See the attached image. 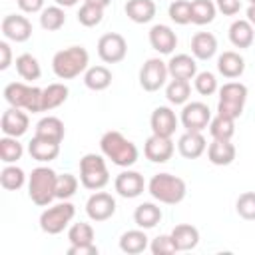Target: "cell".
Segmentation results:
<instances>
[{
    "label": "cell",
    "mask_w": 255,
    "mask_h": 255,
    "mask_svg": "<svg viewBox=\"0 0 255 255\" xmlns=\"http://www.w3.org/2000/svg\"><path fill=\"white\" fill-rule=\"evenodd\" d=\"M100 149H102L104 157H108L118 167H131L139 157L135 143L129 141L124 133H120L116 129H110L102 135Z\"/></svg>",
    "instance_id": "1"
},
{
    "label": "cell",
    "mask_w": 255,
    "mask_h": 255,
    "mask_svg": "<svg viewBox=\"0 0 255 255\" xmlns=\"http://www.w3.org/2000/svg\"><path fill=\"white\" fill-rule=\"evenodd\" d=\"M90 54L84 46H70L54 54L52 58V70L56 78L60 80H74L80 74H84L90 66Z\"/></svg>",
    "instance_id": "2"
},
{
    "label": "cell",
    "mask_w": 255,
    "mask_h": 255,
    "mask_svg": "<svg viewBox=\"0 0 255 255\" xmlns=\"http://www.w3.org/2000/svg\"><path fill=\"white\" fill-rule=\"evenodd\" d=\"M149 195L165 205H177L187 195V185L181 177L171 173H155L147 183Z\"/></svg>",
    "instance_id": "3"
},
{
    "label": "cell",
    "mask_w": 255,
    "mask_h": 255,
    "mask_svg": "<svg viewBox=\"0 0 255 255\" xmlns=\"http://www.w3.org/2000/svg\"><path fill=\"white\" fill-rule=\"evenodd\" d=\"M56 179H58V173L52 167L40 165L32 169V173L28 175V195L32 203L40 207L50 205L52 199H56Z\"/></svg>",
    "instance_id": "4"
},
{
    "label": "cell",
    "mask_w": 255,
    "mask_h": 255,
    "mask_svg": "<svg viewBox=\"0 0 255 255\" xmlns=\"http://www.w3.org/2000/svg\"><path fill=\"white\" fill-rule=\"evenodd\" d=\"M80 183L90 189L98 191L110 183V171L104 159V153H86L80 159Z\"/></svg>",
    "instance_id": "5"
},
{
    "label": "cell",
    "mask_w": 255,
    "mask_h": 255,
    "mask_svg": "<svg viewBox=\"0 0 255 255\" xmlns=\"http://www.w3.org/2000/svg\"><path fill=\"white\" fill-rule=\"evenodd\" d=\"M4 100L12 108H20L32 114L42 112V90L36 86H28L24 82H10L4 88Z\"/></svg>",
    "instance_id": "6"
},
{
    "label": "cell",
    "mask_w": 255,
    "mask_h": 255,
    "mask_svg": "<svg viewBox=\"0 0 255 255\" xmlns=\"http://www.w3.org/2000/svg\"><path fill=\"white\" fill-rule=\"evenodd\" d=\"M245 102H247V86L241 82H227L219 88L217 114L237 120L243 114Z\"/></svg>",
    "instance_id": "7"
},
{
    "label": "cell",
    "mask_w": 255,
    "mask_h": 255,
    "mask_svg": "<svg viewBox=\"0 0 255 255\" xmlns=\"http://www.w3.org/2000/svg\"><path fill=\"white\" fill-rule=\"evenodd\" d=\"M74 215H76V207L68 199H64L62 203L52 205L40 213V229L48 235H58L70 225Z\"/></svg>",
    "instance_id": "8"
},
{
    "label": "cell",
    "mask_w": 255,
    "mask_h": 255,
    "mask_svg": "<svg viewBox=\"0 0 255 255\" xmlns=\"http://www.w3.org/2000/svg\"><path fill=\"white\" fill-rule=\"evenodd\" d=\"M169 72H167V62L159 58H147L143 66L139 68V86L145 92H157L159 88L165 86Z\"/></svg>",
    "instance_id": "9"
},
{
    "label": "cell",
    "mask_w": 255,
    "mask_h": 255,
    "mask_svg": "<svg viewBox=\"0 0 255 255\" xmlns=\"http://www.w3.org/2000/svg\"><path fill=\"white\" fill-rule=\"evenodd\" d=\"M98 56L106 64H118L128 56V42L118 32H108L98 40Z\"/></svg>",
    "instance_id": "10"
},
{
    "label": "cell",
    "mask_w": 255,
    "mask_h": 255,
    "mask_svg": "<svg viewBox=\"0 0 255 255\" xmlns=\"http://www.w3.org/2000/svg\"><path fill=\"white\" fill-rule=\"evenodd\" d=\"M179 122L185 128V131H203L205 128H209L211 112L203 102H187L183 104Z\"/></svg>",
    "instance_id": "11"
},
{
    "label": "cell",
    "mask_w": 255,
    "mask_h": 255,
    "mask_svg": "<svg viewBox=\"0 0 255 255\" xmlns=\"http://www.w3.org/2000/svg\"><path fill=\"white\" fill-rule=\"evenodd\" d=\"M86 213L92 221L96 223H102V221H108L114 213H116V199L112 197V193H106V191H94L88 201H86Z\"/></svg>",
    "instance_id": "12"
},
{
    "label": "cell",
    "mask_w": 255,
    "mask_h": 255,
    "mask_svg": "<svg viewBox=\"0 0 255 255\" xmlns=\"http://www.w3.org/2000/svg\"><path fill=\"white\" fill-rule=\"evenodd\" d=\"M0 30L6 40L12 42H26L32 36V22L22 14H8L2 18Z\"/></svg>",
    "instance_id": "13"
},
{
    "label": "cell",
    "mask_w": 255,
    "mask_h": 255,
    "mask_svg": "<svg viewBox=\"0 0 255 255\" xmlns=\"http://www.w3.org/2000/svg\"><path fill=\"white\" fill-rule=\"evenodd\" d=\"M175 151V145L171 141V137H165V135H157V133H151L145 143H143V155L153 161V163H165L171 159Z\"/></svg>",
    "instance_id": "14"
},
{
    "label": "cell",
    "mask_w": 255,
    "mask_h": 255,
    "mask_svg": "<svg viewBox=\"0 0 255 255\" xmlns=\"http://www.w3.org/2000/svg\"><path fill=\"white\" fill-rule=\"evenodd\" d=\"M114 187H116L118 195H122L126 199H133V197H139L143 193L145 181H143V175L139 171L126 169V171H122V173L116 175Z\"/></svg>",
    "instance_id": "15"
},
{
    "label": "cell",
    "mask_w": 255,
    "mask_h": 255,
    "mask_svg": "<svg viewBox=\"0 0 255 255\" xmlns=\"http://www.w3.org/2000/svg\"><path fill=\"white\" fill-rule=\"evenodd\" d=\"M30 128V118L26 112H22L20 108H8L4 114H2V120H0V129L4 135H12V137H20L28 131Z\"/></svg>",
    "instance_id": "16"
},
{
    "label": "cell",
    "mask_w": 255,
    "mask_h": 255,
    "mask_svg": "<svg viewBox=\"0 0 255 255\" xmlns=\"http://www.w3.org/2000/svg\"><path fill=\"white\" fill-rule=\"evenodd\" d=\"M177 116L175 112L169 108V106H157L153 112H151V118H149V126H151V133H157V135H165V137H171L177 129Z\"/></svg>",
    "instance_id": "17"
},
{
    "label": "cell",
    "mask_w": 255,
    "mask_h": 255,
    "mask_svg": "<svg viewBox=\"0 0 255 255\" xmlns=\"http://www.w3.org/2000/svg\"><path fill=\"white\" fill-rule=\"evenodd\" d=\"M149 46L159 54H171L177 46V36L169 26L155 24L149 30Z\"/></svg>",
    "instance_id": "18"
},
{
    "label": "cell",
    "mask_w": 255,
    "mask_h": 255,
    "mask_svg": "<svg viewBox=\"0 0 255 255\" xmlns=\"http://www.w3.org/2000/svg\"><path fill=\"white\" fill-rule=\"evenodd\" d=\"M167 72L175 80H193L197 76V62L189 54H175L167 62Z\"/></svg>",
    "instance_id": "19"
},
{
    "label": "cell",
    "mask_w": 255,
    "mask_h": 255,
    "mask_svg": "<svg viewBox=\"0 0 255 255\" xmlns=\"http://www.w3.org/2000/svg\"><path fill=\"white\" fill-rule=\"evenodd\" d=\"M205 149H207V143L201 131H185L177 139V151L185 159H197L205 153Z\"/></svg>",
    "instance_id": "20"
},
{
    "label": "cell",
    "mask_w": 255,
    "mask_h": 255,
    "mask_svg": "<svg viewBox=\"0 0 255 255\" xmlns=\"http://www.w3.org/2000/svg\"><path fill=\"white\" fill-rule=\"evenodd\" d=\"M237 149L231 139H213L207 145V159L213 165H231L235 161Z\"/></svg>",
    "instance_id": "21"
},
{
    "label": "cell",
    "mask_w": 255,
    "mask_h": 255,
    "mask_svg": "<svg viewBox=\"0 0 255 255\" xmlns=\"http://www.w3.org/2000/svg\"><path fill=\"white\" fill-rule=\"evenodd\" d=\"M126 16L135 22V24H147L155 18V12H157V6L153 0H128L126 6Z\"/></svg>",
    "instance_id": "22"
},
{
    "label": "cell",
    "mask_w": 255,
    "mask_h": 255,
    "mask_svg": "<svg viewBox=\"0 0 255 255\" xmlns=\"http://www.w3.org/2000/svg\"><path fill=\"white\" fill-rule=\"evenodd\" d=\"M255 40V28L251 26V22L247 18H239V20H233L231 26H229V42L239 48V50H245L253 44Z\"/></svg>",
    "instance_id": "23"
},
{
    "label": "cell",
    "mask_w": 255,
    "mask_h": 255,
    "mask_svg": "<svg viewBox=\"0 0 255 255\" xmlns=\"http://www.w3.org/2000/svg\"><path fill=\"white\" fill-rule=\"evenodd\" d=\"M217 70L223 78L227 80H235L239 76H243L245 72V60L241 54L233 52V50H227L223 52L219 58H217Z\"/></svg>",
    "instance_id": "24"
},
{
    "label": "cell",
    "mask_w": 255,
    "mask_h": 255,
    "mask_svg": "<svg viewBox=\"0 0 255 255\" xmlns=\"http://www.w3.org/2000/svg\"><path fill=\"white\" fill-rule=\"evenodd\" d=\"M28 153L32 155V159H36L40 163H46V161H52L60 155V143L34 135L28 143Z\"/></svg>",
    "instance_id": "25"
},
{
    "label": "cell",
    "mask_w": 255,
    "mask_h": 255,
    "mask_svg": "<svg viewBox=\"0 0 255 255\" xmlns=\"http://www.w3.org/2000/svg\"><path fill=\"white\" fill-rule=\"evenodd\" d=\"M217 52V38L211 32H197L191 38V54L195 60H211Z\"/></svg>",
    "instance_id": "26"
},
{
    "label": "cell",
    "mask_w": 255,
    "mask_h": 255,
    "mask_svg": "<svg viewBox=\"0 0 255 255\" xmlns=\"http://www.w3.org/2000/svg\"><path fill=\"white\" fill-rule=\"evenodd\" d=\"M169 235H171V239H173L177 251L195 249L197 243H199V231H197V227H193L191 223H179V225H175Z\"/></svg>",
    "instance_id": "27"
},
{
    "label": "cell",
    "mask_w": 255,
    "mask_h": 255,
    "mask_svg": "<svg viewBox=\"0 0 255 255\" xmlns=\"http://www.w3.org/2000/svg\"><path fill=\"white\" fill-rule=\"evenodd\" d=\"M149 247V239L145 235V229H129L126 233H122L120 237V249L128 255H137L143 253Z\"/></svg>",
    "instance_id": "28"
},
{
    "label": "cell",
    "mask_w": 255,
    "mask_h": 255,
    "mask_svg": "<svg viewBox=\"0 0 255 255\" xmlns=\"http://www.w3.org/2000/svg\"><path fill=\"white\" fill-rule=\"evenodd\" d=\"M34 135L62 143V139H64V135H66L64 122H62L60 118H56V116H46V118H42V120L36 124V133H34Z\"/></svg>",
    "instance_id": "29"
},
{
    "label": "cell",
    "mask_w": 255,
    "mask_h": 255,
    "mask_svg": "<svg viewBox=\"0 0 255 255\" xmlns=\"http://www.w3.org/2000/svg\"><path fill=\"white\" fill-rule=\"evenodd\" d=\"M161 217H163L161 207L155 205V203H151V201L139 203V205L135 207V211H133V221H135V225L141 227V229H151V227H155V225L161 221Z\"/></svg>",
    "instance_id": "30"
},
{
    "label": "cell",
    "mask_w": 255,
    "mask_h": 255,
    "mask_svg": "<svg viewBox=\"0 0 255 255\" xmlns=\"http://www.w3.org/2000/svg\"><path fill=\"white\" fill-rule=\"evenodd\" d=\"M114 76L110 72V68L106 66H90L86 72H84V84L88 90H94V92H102L106 88H110Z\"/></svg>",
    "instance_id": "31"
},
{
    "label": "cell",
    "mask_w": 255,
    "mask_h": 255,
    "mask_svg": "<svg viewBox=\"0 0 255 255\" xmlns=\"http://www.w3.org/2000/svg\"><path fill=\"white\" fill-rule=\"evenodd\" d=\"M68 94H70V90L66 84L54 82V84L46 86L42 90V112H50V110L60 108L68 100Z\"/></svg>",
    "instance_id": "32"
},
{
    "label": "cell",
    "mask_w": 255,
    "mask_h": 255,
    "mask_svg": "<svg viewBox=\"0 0 255 255\" xmlns=\"http://www.w3.org/2000/svg\"><path fill=\"white\" fill-rule=\"evenodd\" d=\"M217 14V6L211 0H191V24H211Z\"/></svg>",
    "instance_id": "33"
},
{
    "label": "cell",
    "mask_w": 255,
    "mask_h": 255,
    "mask_svg": "<svg viewBox=\"0 0 255 255\" xmlns=\"http://www.w3.org/2000/svg\"><path fill=\"white\" fill-rule=\"evenodd\" d=\"M16 72L22 80L26 82H34L42 76V68H40V62L32 56V54H20L16 58Z\"/></svg>",
    "instance_id": "34"
},
{
    "label": "cell",
    "mask_w": 255,
    "mask_h": 255,
    "mask_svg": "<svg viewBox=\"0 0 255 255\" xmlns=\"http://www.w3.org/2000/svg\"><path fill=\"white\" fill-rule=\"evenodd\" d=\"M189 96H191V86H189L187 80H175V78H173V80L165 86V98H167V102L173 104V106H183V104H187Z\"/></svg>",
    "instance_id": "35"
},
{
    "label": "cell",
    "mask_w": 255,
    "mask_h": 255,
    "mask_svg": "<svg viewBox=\"0 0 255 255\" xmlns=\"http://www.w3.org/2000/svg\"><path fill=\"white\" fill-rule=\"evenodd\" d=\"M26 183V173L22 167L14 163H6V167L0 171V185L8 191H18Z\"/></svg>",
    "instance_id": "36"
},
{
    "label": "cell",
    "mask_w": 255,
    "mask_h": 255,
    "mask_svg": "<svg viewBox=\"0 0 255 255\" xmlns=\"http://www.w3.org/2000/svg\"><path fill=\"white\" fill-rule=\"evenodd\" d=\"M66 24V14H64V8L62 6H48L40 12V26L46 30V32H56L60 30L62 26Z\"/></svg>",
    "instance_id": "37"
},
{
    "label": "cell",
    "mask_w": 255,
    "mask_h": 255,
    "mask_svg": "<svg viewBox=\"0 0 255 255\" xmlns=\"http://www.w3.org/2000/svg\"><path fill=\"white\" fill-rule=\"evenodd\" d=\"M209 133L213 139H231L235 133V120L217 114L209 122Z\"/></svg>",
    "instance_id": "38"
},
{
    "label": "cell",
    "mask_w": 255,
    "mask_h": 255,
    "mask_svg": "<svg viewBox=\"0 0 255 255\" xmlns=\"http://www.w3.org/2000/svg\"><path fill=\"white\" fill-rule=\"evenodd\" d=\"M24 153V147L22 143L18 141V137H12V135H4L0 139V159L4 163H16Z\"/></svg>",
    "instance_id": "39"
},
{
    "label": "cell",
    "mask_w": 255,
    "mask_h": 255,
    "mask_svg": "<svg viewBox=\"0 0 255 255\" xmlns=\"http://www.w3.org/2000/svg\"><path fill=\"white\" fill-rule=\"evenodd\" d=\"M102 20H104V8H100V6H96V4H88V2H84V4L80 6V10H78V22H80L82 26L94 28V26H98Z\"/></svg>",
    "instance_id": "40"
},
{
    "label": "cell",
    "mask_w": 255,
    "mask_h": 255,
    "mask_svg": "<svg viewBox=\"0 0 255 255\" xmlns=\"http://www.w3.org/2000/svg\"><path fill=\"white\" fill-rule=\"evenodd\" d=\"M68 241L70 245H84V243H94V227L90 223H74L68 229Z\"/></svg>",
    "instance_id": "41"
},
{
    "label": "cell",
    "mask_w": 255,
    "mask_h": 255,
    "mask_svg": "<svg viewBox=\"0 0 255 255\" xmlns=\"http://www.w3.org/2000/svg\"><path fill=\"white\" fill-rule=\"evenodd\" d=\"M78 185H80V181H78V177L74 173L58 175V179H56V199H62V201L70 199L78 191Z\"/></svg>",
    "instance_id": "42"
},
{
    "label": "cell",
    "mask_w": 255,
    "mask_h": 255,
    "mask_svg": "<svg viewBox=\"0 0 255 255\" xmlns=\"http://www.w3.org/2000/svg\"><path fill=\"white\" fill-rule=\"evenodd\" d=\"M167 14L175 24L185 26L191 22V2L189 0H173L167 8Z\"/></svg>",
    "instance_id": "43"
},
{
    "label": "cell",
    "mask_w": 255,
    "mask_h": 255,
    "mask_svg": "<svg viewBox=\"0 0 255 255\" xmlns=\"http://www.w3.org/2000/svg\"><path fill=\"white\" fill-rule=\"evenodd\" d=\"M235 211L245 221H255V191H243L235 201Z\"/></svg>",
    "instance_id": "44"
},
{
    "label": "cell",
    "mask_w": 255,
    "mask_h": 255,
    "mask_svg": "<svg viewBox=\"0 0 255 255\" xmlns=\"http://www.w3.org/2000/svg\"><path fill=\"white\" fill-rule=\"evenodd\" d=\"M195 82V90L201 94V96H211L215 94L219 88H217V78L213 72H197V76L193 78Z\"/></svg>",
    "instance_id": "45"
},
{
    "label": "cell",
    "mask_w": 255,
    "mask_h": 255,
    "mask_svg": "<svg viewBox=\"0 0 255 255\" xmlns=\"http://www.w3.org/2000/svg\"><path fill=\"white\" fill-rule=\"evenodd\" d=\"M149 251L153 255H169V253H175V243L171 239V235H157L155 239H151L149 243Z\"/></svg>",
    "instance_id": "46"
},
{
    "label": "cell",
    "mask_w": 255,
    "mask_h": 255,
    "mask_svg": "<svg viewBox=\"0 0 255 255\" xmlns=\"http://www.w3.org/2000/svg\"><path fill=\"white\" fill-rule=\"evenodd\" d=\"M215 6L223 16H235L241 10V0H215Z\"/></svg>",
    "instance_id": "47"
},
{
    "label": "cell",
    "mask_w": 255,
    "mask_h": 255,
    "mask_svg": "<svg viewBox=\"0 0 255 255\" xmlns=\"http://www.w3.org/2000/svg\"><path fill=\"white\" fill-rule=\"evenodd\" d=\"M68 255H98L100 249L96 247V243H84V245H70Z\"/></svg>",
    "instance_id": "48"
},
{
    "label": "cell",
    "mask_w": 255,
    "mask_h": 255,
    "mask_svg": "<svg viewBox=\"0 0 255 255\" xmlns=\"http://www.w3.org/2000/svg\"><path fill=\"white\" fill-rule=\"evenodd\" d=\"M16 2L24 14H36L44 10V0H16Z\"/></svg>",
    "instance_id": "49"
},
{
    "label": "cell",
    "mask_w": 255,
    "mask_h": 255,
    "mask_svg": "<svg viewBox=\"0 0 255 255\" xmlns=\"http://www.w3.org/2000/svg\"><path fill=\"white\" fill-rule=\"evenodd\" d=\"M12 64V48L6 40L0 42V70H8Z\"/></svg>",
    "instance_id": "50"
},
{
    "label": "cell",
    "mask_w": 255,
    "mask_h": 255,
    "mask_svg": "<svg viewBox=\"0 0 255 255\" xmlns=\"http://www.w3.org/2000/svg\"><path fill=\"white\" fill-rule=\"evenodd\" d=\"M247 20H249L251 26L255 28V4H249V8H247Z\"/></svg>",
    "instance_id": "51"
},
{
    "label": "cell",
    "mask_w": 255,
    "mask_h": 255,
    "mask_svg": "<svg viewBox=\"0 0 255 255\" xmlns=\"http://www.w3.org/2000/svg\"><path fill=\"white\" fill-rule=\"evenodd\" d=\"M84 2H88V4H96V6H100V8H108V6L112 4V0H84Z\"/></svg>",
    "instance_id": "52"
},
{
    "label": "cell",
    "mask_w": 255,
    "mask_h": 255,
    "mask_svg": "<svg viewBox=\"0 0 255 255\" xmlns=\"http://www.w3.org/2000/svg\"><path fill=\"white\" fill-rule=\"evenodd\" d=\"M58 6H62V8H70V6H76L78 4V0H54Z\"/></svg>",
    "instance_id": "53"
},
{
    "label": "cell",
    "mask_w": 255,
    "mask_h": 255,
    "mask_svg": "<svg viewBox=\"0 0 255 255\" xmlns=\"http://www.w3.org/2000/svg\"><path fill=\"white\" fill-rule=\"evenodd\" d=\"M249 4H255V0H249Z\"/></svg>",
    "instance_id": "54"
}]
</instances>
